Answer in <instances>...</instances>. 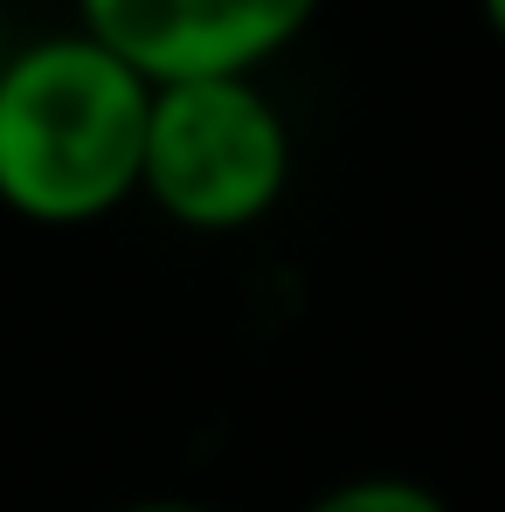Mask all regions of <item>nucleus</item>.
<instances>
[{"mask_svg": "<svg viewBox=\"0 0 505 512\" xmlns=\"http://www.w3.org/2000/svg\"><path fill=\"white\" fill-rule=\"evenodd\" d=\"M153 84L84 28L42 35L0 63V208L42 229L104 222L139 194Z\"/></svg>", "mask_w": 505, "mask_h": 512, "instance_id": "nucleus-1", "label": "nucleus"}, {"mask_svg": "<svg viewBox=\"0 0 505 512\" xmlns=\"http://www.w3.org/2000/svg\"><path fill=\"white\" fill-rule=\"evenodd\" d=\"M291 125L256 77L160 84L146 104L139 194L194 236L256 229L291 187Z\"/></svg>", "mask_w": 505, "mask_h": 512, "instance_id": "nucleus-2", "label": "nucleus"}, {"mask_svg": "<svg viewBox=\"0 0 505 512\" xmlns=\"http://www.w3.org/2000/svg\"><path fill=\"white\" fill-rule=\"evenodd\" d=\"M312 21L319 0H77V28L153 90L194 77H256Z\"/></svg>", "mask_w": 505, "mask_h": 512, "instance_id": "nucleus-3", "label": "nucleus"}, {"mask_svg": "<svg viewBox=\"0 0 505 512\" xmlns=\"http://www.w3.org/2000/svg\"><path fill=\"white\" fill-rule=\"evenodd\" d=\"M305 512H450V506L416 478H346L333 492H319Z\"/></svg>", "mask_w": 505, "mask_h": 512, "instance_id": "nucleus-4", "label": "nucleus"}, {"mask_svg": "<svg viewBox=\"0 0 505 512\" xmlns=\"http://www.w3.org/2000/svg\"><path fill=\"white\" fill-rule=\"evenodd\" d=\"M111 512H229V506H208V499H132V506H111Z\"/></svg>", "mask_w": 505, "mask_h": 512, "instance_id": "nucleus-5", "label": "nucleus"}, {"mask_svg": "<svg viewBox=\"0 0 505 512\" xmlns=\"http://www.w3.org/2000/svg\"><path fill=\"white\" fill-rule=\"evenodd\" d=\"M478 14H485V28H492V42L505 49V0H478Z\"/></svg>", "mask_w": 505, "mask_h": 512, "instance_id": "nucleus-6", "label": "nucleus"}]
</instances>
